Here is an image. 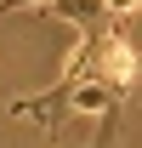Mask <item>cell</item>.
Here are the masks:
<instances>
[{
    "mask_svg": "<svg viewBox=\"0 0 142 148\" xmlns=\"http://www.w3.org/2000/svg\"><path fill=\"white\" fill-rule=\"evenodd\" d=\"M137 6H142V0H108V12H114V17H131Z\"/></svg>",
    "mask_w": 142,
    "mask_h": 148,
    "instance_id": "3957f363",
    "label": "cell"
},
{
    "mask_svg": "<svg viewBox=\"0 0 142 148\" xmlns=\"http://www.w3.org/2000/svg\"><path fill=\"white\" fill-rule=\"evenodd\" d=\"M29 6H46V0H0V17H12V12H29Z\"/></svg>",
    "mask_w": 142,
    "mask_h": 148,
    "instance_id": "7a4b0ae2",
    "label": "cell"
},
{
    "mask_svg": "<svg viewBox=\"0 0 142 148\" xmlns=\"http://www.w3.org/2000/svg\"><path fill=\"white\" fill-rule=\"evenodd\" d=\"M46 17H63V23H80V29H102V23H119L108 12V0H46L40 6Z\"/></svg>",
    "mask_w": 142,
    "mask_h": 148,
    "instance_id": "6da1fadb",
    "label": "cell"
}]
</instances>
